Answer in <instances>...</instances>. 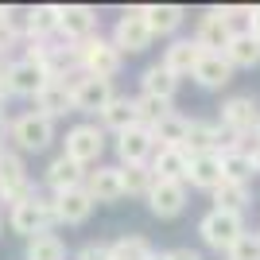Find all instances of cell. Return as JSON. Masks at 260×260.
I'll return each instance as SVG.
<instances>
[{
    "mask_svg": "<svg viewBox=\"0 0 260 260\" xmlns=\"http://www.w3.org/2000/svg\"><path fill=\"white\" fill-rule=\"evenodd\" d=\"M8 221H12V229H16V233H23V237L31 241V237H43L47 229H51L54 221H58V214H54V202H47V198L31 194L27 202L12 206Z\"/></svg>",
    "mask_w": 260,
    "mask_h": 260,
    "instance_id": "1",
    "label": "cell"
},
{
    "mask_svg": "<svg viewBox=\"0 0 260 260\" xmlns=\"http://www.w3.org/2000/svg\"><path fill=\"white\" fill-rule=\"evenodd\" d=\"M78 54H82V74H89V78H105V82H113V78L120 74L117 43H109V39H101V35H93V39H86V43H78Z\"/></svg>",
    "mask_w": 260,
    "mask_h": 260,
    "instance_id": "2",
    "label": "cell"
},
{
    "mask_svg": "<svg viewBox=\"0 0 260 260\" xmlns=\"http://www.w3.org/2000/svg\"><path fill=\"white\" fill-rule=\"evenodd\" d=\"M198 233H202L206 245L229 252L241 237H245V217L241 214H225V210H210V214L198 221Z\"/></svg>",
    "mask_w": 260,
    "mask_h": 260,
    "instance_id": "3",
    "label": "cell"
},
{
    "mask_svg": "<svg viewBox=\"0 0 260 260\" xmlns=\"http://www.w3.org/2000/svg\"><path fill=\"white\" fill-rule=\"evenodd\" d=\"M51 82L43 62H31V58H16V62L4 66V86L8 93H20V98H35L39 89Z\"/></svg>",
    "mask_w": 260,
    "mask_h": 260,
    "instance_id": "4",
    "label": "cell"
},
{
    "mask_svg": "<svg viewBox=\"0 0 260 260\" xmlns=\"http://www.w3.org/2000/svg\"><path fill=\"white\" fill-rule=\"evenodd\" d=\"M233 20L225 16V8H210L206 16H202V23H198V35H194V43L202 47L206 54H225L229 39H233Z\"/></svg>",
    "mask_w": 260,
    "mask_h": 260,
    "instance_id": "5",
    "label": "cell"
},
{
    "mask_svg": "<svg viewBox=\"0 0 260 260\" xmlns=\"http://www.w3.org/2000/svg\"><path fill=\"white\" fill-rule=\"evenodd\" d=\"M12 140L20 144L23 152H43L54 140V120L39 117V113H23V117L12 120Z\"/></svg>",
    "mask_w": 260,
    "mask_h": 260,
    "instance_id": "6",
    "label": "cell"
},
{
    "mask_svg": "<svg viewBox=\"0 0 260 260\" xmlns=\"http://www.w3.org/2000/svg\"><path fill=\"white\" fill-rule=\"evenodd\" d=\"M152 27H148V20H144L140 8H128L124 16L117 20V31H113V43H117V51H148L152 47Z\"/></svg>",
    "mask_w": 260,
    "mask_h": 260,
    "instance_id": "7",
    "label": "cell"
},
{
    "mask_svg": "<svg viewBox=\"0 0 260 260\" xmlns=\"http://www.w3.org/2000/svg\"><path fill=\"white\" fill-rule=\"evenodd\" d=\"M101 152H105V136H101L98 124H78V128L66 132V152L74 163H82V167H89V163H98Z\"/></svg>",
    "mask_w": 260,
    "mask_h": 260,
    "instance_id": "8",
    "label": "cell"
},
{
    "mask_svg": "<svg viewBox=\"0 0 260 260\" xmlns=\"http://www.w3.org/2000/svg\"><path fill=\"white\" fill-rule=\"evenodd\" d=\"M0 198L20 206L31 198V186H27V171H23V159L12 152H0Z\"/></svg>",
    "mask_w": 260,
    "mask_h": 260,
    "instance_id": "9",
    "label": "cell"
},
{
    "mask_svg": "<svg viewBox=\"0 0 260 260\" xmlns=\"http://www.w3.org/2000/svg\"><path fill=\"white\" fill-rule=\"evenodd\" d=\"M70 93H74V113H101L109 101L117 98V93H113V82H105V78H89V74L74 78Z\"/></svg>",
    "mask_w": 260,
    "mask_h": 260,
    "instance_id": "10",
    "label": "cell"
},
{
    "mask_svg": "<svg viewBox=\"0 0 260 260\" xmlns=\"http://www.w3.org/2000/svg\"><path fill=\"white\" fill-rule=\"evenodd\" d=\"M221 124L229 128V136L256 132V124H260V105H256V98H249V93L229 98L225 105H221Z\"/></svg>",
    "mask_w": 260,
    "mask_h": 260,
    "instance_id": "11",
    "label": "cell"
},
{
    "mask_svg": "<svg viewBox=\"0 0 260 260\" xmlns=\"http://www.w3.org/2000/svg\"><path fill=\"white\" fill-rule=\"evenodd\" d=\"M148 206L155 217H175L183 214L186 206V183H175V179H155L152 190H148Z\"/></svg>",
    "mask_w": 260,
    "mask_h": 260,
    "instance_id": "12",
    "label": "cell"
},
{
    "mask_svg": "<svg viewBox=\"0 0 260 260\" xmlns=\"http://www.w3.org/2000/svg\"><path fill=\"white\" fill-rule=\"evenodd\" d=\"M98 31V12L86 8V4H66L62 8V23H58V35H66L70 43H86Z\"/></svg>",
    "mask_w": 260,
    "mask_h": 260,
    "instance_id": "13",
    "label": "cell"
},
{
    "mask_svg": "<svg viewBox=\"0 0 260 260\" xmlns=\"http://www.w3.org/2000/svg\"><path fill=\"white\" fill-rule=\"evenodd\" d=\"M93 198H89L86 186H74V190H62V194H54V214L62 225H82L89 214H93Z\"/></svg>",
    "mask_w": 260,
    "mask_h": 260,
    "instance_id": "14",
    "label": "cell"
},
{
    "mask_svg": "<svg viewBox=\"0 0 260 260\" xmlns=\"http://www.w3.org/2000/svg\"><path fill=\"white\" fill-rule=\"evenodd\" d=\"M117 152L128 163H148V155H155V140H152V128H144V124H132L117 136Z\"/></svg>",
    "mask_w": 260,
    "mask_h": 260,
    "instance_id": "15",
    "label": "cell"
},
{
    "mask_svg": "<svg viewBox=\"0 0 260 260\" xmlns=\"http://www.w3.org/2000/svg\"><path fill=\"white\" fill-rule=\"evenodd\" d=\"M35 113L47 117V120L74 113V93H70V86H66V82H47V86L35 93Z\"/></svg>",
    "mask_w": 260,
    "mask_h": 260,
    "instance_id": "16",
    "label": "cell"
},
{
    "mask_svg": "<svg viewBox=\"0 0 260 260\" xmlns=\"http://www.w3.org/2000/svg\"><path fill=\"white\" fill-rule=\"evenodd\" d=\"M86 190L93 202H117L124 198V179H120V167H98V171L86 175Z\"/></svg>",
    "mask_w": 260,
    "mask_h": 260,
    "instance_id": "17",
    "label": "cell"
},
{
    "mask_svg": "<svg viewBox=\"0 0 260 260\" xmlns=\"http://www.w3.org/2000/svg\"><path fill=\"white\" fill-rule=\"evenodd\" d=\"M86 167L74 163L70 155H58V159L47 167V186H51L54 194H62V190H74V186H86Z\"/></svg>",
    "mask_w": 260,
    "mask_h": 260,
    "instance_id": "18",
    "label": "cell"
},
{
    "mask_svg": "<svg viewBox=\"0 0 260 260\" xmlns=\"http://www.w3.org/2000/svg\"><path fill=\"white\" fill-rule=\"evenodd\" d=\"M194 82L206 89H221L233 82V62H229L225 54H202L194 66Z\"/></svg>",
    "mask_w": 260,
    "mask_h": 260,
    "instance_id": "19",
    "label": "cell"
},
{
    "mask_svg": "<svg viewBox=\"0 0 260 260\" xmlns=\"http://www.w3.org/2000/svg\"><path fill=\"white\" fill-rule=\"evenodd\" d=\"M202 54L206 51H202L194 39H175V43L167 47V54H163V66H167L175 78H183V74H194V66H198Z\"/></svg>",
    "mask_w": 260,
    "mask_h": 260,
    "instance_id": "20",
    "label": "cell"
},
{
    "mask_svg": "<svg viewBox=\"0 0 260 260\" xmlns=\"http://www.w3.org/2000/svg\"><path fill=\"white\" fill-rule=\"evenodd\" d=\"M186 179H190V186L217 190V186L225 183V175H221V155H217V152L194 155V159H190V167H186Z\"/></svg>",
    "mask_w": 260,
    "mask_h": 260,
    "instance_id": "21",
    "label": "cell"
},
{
    "mask_svg": "<svg viewBox=\"0 0 260 260\" xmlns=\"http://www.w3.org/2000/svg\"><path fill=\"white\" fill-rule=\"evenodd\" d=\"M186 167H190V155H186L183 148H155V155H152V175L155 179L186 183Z\"/></svg>",
    "mask_w": 260,
    "mask_h": 260,
    "instance_id": "22",
    "label": "cell"
},
{
    "mask_svg": "<svg viewBox=\"0 0 260 260\" xmlns=\"http://www.w3.org/2000/svg\"><path fill=\"white\" fill-rule=\"evenodd\" d=\"M217 140H221V132L206 120H190V128H186V140H183V152L194 159V155H210L217 152Z\"/></svg>",
    "mask_w": 260,
    "mask_h": 260,
    "instance_id": "23",
    "label": "cell"
},
{
    "mask_svg": "<svg viewBox=\"0 0 260 260\" xmlns=\"http://www.w3.org/2000/svg\"><path fill=\"white\" fill-rule=\"evenodd\" d=\"M101 120H105V128H113L117 136H120L124 128H132V124H140L136 98H113L105 109H101Z\"/></svg>",
    "mask_w": 260,
    "mask_h": 260,
    "instance_id": "24",
    "label": "cell"
},
{
    "mask_svg": "<svg viewBox=\"0 0 260 260\" xmlns=\"http://www.w3.org/2000/svg\"><path fill=\"white\" fill-rule=\"evenodd\" d=\"M186 128H190V120H186V117H179V113H167L159 124H152V140H155V148H183Z\"/></svg>",
    "mask_w": 260,
    "mask_h": 260,
    "instance_id": "25",
    "label": "cell"
},
{
    "mask_svg": "<svg viewBox=\"0 0 260 260\" xmlns=\"http://www.w3.org/2000/svg\"><path fill=\"white\" fill-rule=\"evenodd\" d=\"M140 82H144V98H159V101H171L175 98V86H179V78H175L163 62L159 66H148Z\"/></svg>",
    "mask_w": 260,
    "mask_h": 260,
    "instance_id": "26",
    "label": "cell"
},
{
    "mask_svg": "<svg viewBox=\"0 0 260 260\" xmlns=\"http://www.w3.org/2000/svg\"><path fill=\"white\" fill-rule=\"evenodd\" d=\"M140 12H144V20H148V27H152V35H171L183 23V8L179 4H148Z\"/></svg>",
    "mask_w": 260,
    "mask_h": 260,
    "instance_id": "27",
    "label": "cell"
},
{
    "mask_svg": "<svg viewBox=\"0 0 260 260\" xmlns=\"http://www.w3.org/2000/svg\"><path fill=\"white\" fill-rule=\"evenodd\" d=\"M225 58L233 66H256L260 62V39L252 31H237L225 47Z\"/></svg>",
    "mask_w": 260,
    "mask_h": 260,
    "instance_id": "28",
    "label": "cell"
},
{
    "mask_svg": "<svg viewBox=\"0 0 260 260\" xmlns=\"http://www.w3.org/2000/svg\"><path fill=\"white\" fill-rule=\"evenodd\" d=\"M217 155H221V175H225L229 183H249V175L256 171L252 159H249V152H241V148H233V144L221 148Z\"/></svg>",
    "mask_w": 260,
    "mask_h": 260,
    "instance_id": "29",
    "label": "cell"
},
{
    "mask_svg": "<svg viewBox=\"0 0 260 260\" xmlns=\"http://www.w3.org/2000/svg\"><path fill=\"white\" fill-rule=\"evenodd\" d=\"M58 23H62V8H58V4H39V8H31V43H43L47 35H54Z\"/></svg>",
    "mask_w": 260,
    "mask_h": 260,
    "instance_id": "30",
    "label": "cell"
},
{
    "mask_svg": "<svg viewBox=\"0 0 260 260\" xmlns=\"http://www.w3.org/2000/svg\"><path fill=\"white\" fill-rule=\"evenodd\" d=\"M214 202H217L214 210H225V214H241V210L249 206V183H229V179H225V183L214 190Z\"/></svg>",
    "mask_w": 260,
    "mask_h": 260,
    "instance_id": "31",
    "label": "cell"
},
{
    "mask_svg": "<svg viewBox=\"0 0 260 260\" xmlns=\"http://www.w3.org/2000/svg\"><path fill=\"white\" fill-rule=\"evenodd\" d=\"M109 252H113V260H152L155 249L140 237V233H124L120 241L109 245Z\"/></svg>",
    "mask_w": 260,
    "mask_h": 260,
    "instance_id": "32",
    "label": "cell"
},
{
    "mask_svg": "<svg viewBox=\"0 0 260 260\" xmlns=\"http://www.w3.org/2000/svg\"><path fill=\"white\" fill-rule=\"evenodd\" d=\"M120 179H124V194H144V198L155 183L152 163H128V167H120Z\"/></svg>",
    "mask_w": 260,
    "mask_h": 260,
    "instance_id": "33",
    "label": "cell"
},
{
    "mask_svg": "<svg viewBox=\"0 0 260 260\" xmlns=\"http://www.w3.org/2000/svg\"><path fill=\"white\" fill-rule=\"evenodd\" d=\"M27 260H66V249L54 233H43V237L27 241Z\"/></svg>",
    "mask_w": 260,
    "mask_h": 260,
    "instance_id": "34",
    "label": "cell"
},
{
    "mask_svg": "<svg viewBox=\"0 0 260 260\" xmlns=\"http://www.w3.org/2000/svg\"><path fill=\"white\" fill-rule=\"evenodd\" d=\"M136 113H140V124L144 128H152V124H159L167 113H175L171 101H159V98H136Z\"/></svg>",
    "mask_w": 260,
    "mask_h": 260,
    "instance_id": "35",
    "label": "cell"
},
{
    "mask_svg": "<svg viewBox=\"0 0 260 260\" xmlns=\"http://www.w3.org/2000/svg\"><path fill=\"white\" fill-rule=\"evenodd\" d=\"M229 260H260V233H245L229 249Z\"/></svg>",
    "mask_w": 260,
    "mask_h": 260,
    "instance_id": "36",
    "label": "cell"
},
{
    "mask_svg": "<svg viewBox=\"0 0 260 260\" xmlns=\"http://www.w3.org/2000/svg\"><path fill=\"white\" fill-rule=\"evenodd\" d=\"M78 260H113V252L105 245H86V249L78 252Z\"/></svg>",
    "mask_w": 260,
    "mask_h": 260,
    "instance_id": "37",
    "label": "cell"
},
{
    "mask_svg": "<svg viewBox=\"0 0 260 260\" xmlns=\"http://www.w3.org/2000/svg\"><path fill=\"white\" fill-rule=\"evenodd\" d=\"M12 43H16V35H12V31H8V23L0 20V51H8V47H12Z\"/></svg>",
    "mask_w": 260,
    "mask_h": 260,
    "instance_id": "38",
    "label": "cell"
},
{
    "mask_svg": "<svg viewBox=\"0 0 260 260\" xmlns=\"http://www.w3.org/2000/svg\"><path fill=\"white\" fill-rule=\"evenodd\" d=\"M167 256H171V260H202V256H198L194 249H171Z\"/></svg>",
    "mask_w": 260,
    "mask_h": 260,
    "instance_id": "39",
    "label": "cell"
},
{
    "mask_svg": "<svg viewBox=\"0 0 260 260\" xmlns=\"http://www.w3.org/2000/svg\"><path fill=\"white\" fill-rule=\"evenodd\" d=\"M249 31H252V35L260 39V4L252 8V16H249Z\"/></svg>",
    "mask_w": 260,
    "mask_h": 260,
    "instance_id": "40",
    "label": "cell"
},
{
    "mask_svg": "<svg viewBox=\"0 0 260 260\" xmlns=\"http://www.w3.org/2000/svg\"><path fill=\"white\" fill-rule=\"evenodd\" d=\"M8 136H12V120H8V117H4V113H0V144L8 140Z\"/></svg>",
    "mask_w": 260,
    "mask_h": 260,
    "instance_id": "41",
    "label": "cell"
},
{
    "mask_svg": "<svg viewBox=\"0 0 260 260\" xmlns=\"http://www.w3.org/2000/svg\"><path fill=\"white\" fill-rule=\"evenodd\" d=\"M152 260H171V256H167V252H152Z\"/></svg>",
    "mask_w": 260,
    "mask_h": 260,
    "instance_id": "42",
    "label": "cell"
},
{
    "mask_svg": "<svg viewBox=\"0 0 260 260\" xmlns=\"http://www.w3.org/2000/svg\"><path fill=\"white\" fill-rule=\"evenodd\" d=\"M252 140H256V144H260V124H256V132H252Z\"/></svg>",
    "mask_w": 260,
    "mask_h": 260,
    "instance_id": "43",
    "label": "cell"
},
{
    "mask_svg": "<svg viewBox=\"0 0 260 260\" xmlns=\"http://www.w3.org/2000/svg\"><path fill=\"white\" fill-rule=\"evenodd\" d=\"M0 78H4V70H0Z\"/></svg>",
    "mask_w": 260,
    "mask_h": 260,
    "instance_id": "44",
    "label": "cell"
}]
</instances>
